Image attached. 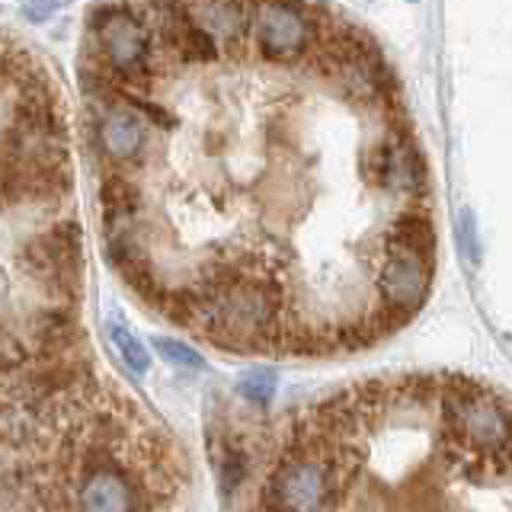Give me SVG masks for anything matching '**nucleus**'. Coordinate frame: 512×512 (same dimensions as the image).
<instances>
[{
  "label": "nucleus",
  "instance_id": "f257e3e1",
  "mask_svg": "<svg viewBox=\"0 0 512 512\" xmlns=\"http://www.w3.org/2000/svg\"><path fill=\"white\" fill-rule=\"evenodd\" d=\"M295 420L330 471L320 512H512V400L474 378L362 381Z\"/></svg>",
  "mask_w": 512,
  "mask_h": 512
},
{
  "label": "nucleus",
  "instance_id": "f03ea898",
  "mask_svg": "<svg viewBox=\"0 0 512 512\" xmlns=\"http://www.w3.org/2000/svg\"><path fill=\"white\" fill-rule=\"evenodd\" d=\"M189 464L80 349L4 368L0 512H183Z\"/></svg>",
  "mask_w": 512,
  "mask_h": 512
},
{
  "label": "nucleus",
  "instance_id": "7ed1b4c3",
  "mask_svg": "<svg viewBox=\"0 0 512 512\" xmlns=\"http://www.w3.org/2000/svg\"><path fill=\"white\" fill-rule=\"evenodd\" d=\"M432 282V256L381 237V253L372 272V298L384 327H400L410 314L420 311Z\"/></svg>",
  "mask_w": 512,
  "mask_h": 512
},
{
  "label": "nucleus",
  "instance_id": "20e7f679",
  "mask_svg": "<svg viewBox=\"0 0 512 512\" xmlns=\"http://www.w3.org/2000/svg\"><path fill=\"white\" fill-rule=\"evenodd\" d=\"M90 32L106 68L125 84H144L154 74V45L151 29L138 13L119 4L96 7L90 13Z\"/></svg>",
  "mask_w": 512,
  "mask_h": 512
},
{
  "label": "nucleus",
  "instance_id": "39448f33",
  "mask_svg": "<svg viewBox=\"0 0 512 512\" xmlns=\"http://www.w3.org/2000/svg\"><path fill=\"white\" fill-rule=\"evenodd\" d=\"M80 224L64 218L52 228L26 240L20 250V266L32 282H39L45 292H52L61 304L77 298L80 285Z\"/></svg>",
  "mask_w": 512,
  "mask_h": 512
},
{
  "label": "nucleus",
  "instance_id": "423d86ee",
  "mask_svg": "<svg viewBox=\"0 0 512 512\" xmlns=\"http://www.w3.org/2000/svg\"><path fill=\"white\" fill-rule=\"evenodd\" d=\"M250 36L260 58L298 61L320 39V26L288 0H256L250 7Z\"/></svg>",
  "mask_w": 512,
  "mask_h": 512
},
{
  "label": "nucleus",
  "instance_id": "0eeeda50",
  "mask_svg": "<svg viewBox=\"0 0 512 512\" xmlns=\"http://www.w3.org/2000/svg\"><path fill=\"white\" fill-rule=\"evenodd\" d=\"M362 180L375 189L391 192V196H407V199H420L426 196L429 176L420 151L413 148V141L397 135V138H384L372 144L362 154Z\"/></svg>",
  "mask_w": 512,
  "mask_h": 512
},
{
  "label": "nucleus",
  "instance_id": "6e6552de",
  "mask_svg": "<svg viewBox=\"0 0 512 512\" xmlns=\"http://www.w3.org/2000/svg\"><path fill=\"white\" fill-rule=\"evenodd\" d=\"M148 29L157 36L160 45H167L180 61H215L221 45L192 20L189 7L183 0H148Z\"/></svg>",
  "mask_w": 512,
  "mask_h": 512
},
{
  "label": "nucleus",
  "instance_id": "1a4fd4ad",
  "mask_svg": "<svg viewBox=\"0 0 512 512\" xmlns=\"http://www.w3.org/2000/svg\"><path fill=\"white\" fill-rule=\"evenodd\" d=\"M186 7L208 36H212L224 52L237 58L253 42L250 36V7L240 0H186Z\"/></svg>",
  "mask_w": 512,
  "mask_h": 512
},
{
  "label": "nucleus",
  "instance_id": "9d476101",
  "mask_svg": "<svg viewBox=\"0 0 512 512\" xmlns=\"http://www.w3.org/2000/svg\"><path fill=\"white\" fill-rule=\"evenodd\" d=\"M96 141L112 164H141L144 148H148V125L132 106H106L96 125Z\"/></svg>",
  "mask_w": 512,
  "mask_h": 512
},
{
  "label": "nucleus",
  "instance_id": "9b49d317",
  "mask_svg": "<svg viewBox=\"0 0 512 512\" xmlns=\"http://www.w3.org/2000/svg\"><path fill=\"white\" fill-rule=\"evenodd\" d=\"M7 205H42L58 202L71 192V176L64 167H16L4 164Z\"/></svg>",
  "mask_w": 512,
  "mask_h": 512
},
{
  "label": "nucleus",
  "instance_id": "f8f14e48",
  "mask_svg": "<svg viewBox=\"0 0 512 512\" xmlns=\"http://www.w3.org/2000/svg\"><path fill=\"white\" fill-rule=\"evenodd\" d=\"M212 461H215V468H218L221 493L234 496L237 487L250 477V448L240 442L237 436H228V432H224V439L212 442Z\"/></svg>",
  "mask_w": 512,
  "mask_h": 512
},
{
  "label": "nucleus",
  "instance_id": "ddd939ff",
  "mask_svg": "<svg viewBox=\"0 0 512 512\" xmlns=\"http://www.w3.org/2000/svg\"><path fill=\"white\" fill-rule=\"evenodd\" d=\"M109 340H112V346L119 349V356L125 359V365L132 368L135 375H144L148 372V365H151V356H148V349H144V343L138 340V336L128 330L122 320H116L112 317L109 320Z\"/></svg>",
  "mask_w": 512,
  "mask_h": 512
},
{
  "label": "nucleus",
  "instance_id": "4468645a",
  "mask_svg": "<svg viewBox=\"0 0 512 512\" xmlns=\"http://www.w3.org/2000/svg\"><path fill=\"white\" fill-rule=\"evenodd\" d=\"M276 388H279V378L266 372V368H260V372H247L237 381V394L244 400H253V404H263V407L276 397Z\"/></svg>",
  "mask_w": 512,
  "mask_h": 512
},
{
  "label": "nucleus",
  "instance_id": "2eb2a0df",
  "mask_svg": "<svg viewBox=\"0 0 512 512\" xmlns=\"http://www.w3.org/2000/svg\"><path fill=\"white\" fill-rule=\"evenodd\" d=\"M154 349L170 365H180V368H205V359L199 356L196 349H189L186 343H176V340H170V336H154Z\"/></svg>",
  "mask_w": 512,
  "mask_h": 512
},
{
  "label": "nucleus",
  "instance_id": "dca6fc26",
  "mask_svg": "<svg viewBox=\"0 0 512 512\" xmlns=\"http://www.w3.org/2000/svg\"><path fill=\"white\" fill-rule=\"evenodd\" d=\"M458 247H461L464 256H468V263H471V266L480 263L477 221H474V212H471V208H464V212H461V221H458Z\"/></svg>",
  "mask_w": 512,
  "mask_h": 512
},
{
  "label": "nucleus",
  "instance_id": "f3484780",
  "mask_svg": "<svg viewBox=\"0 0 512 512\" xmlns=\"http://www.w3.org/2000/svg\"><path fill=\"white\" fill-rule=\"evenodd\" d=\"M71 0H26L23 4V13H26V20L32 23H45L48 16H55L61 7H68Z\"/></svg>",
  "mask_w": 512,
  "mask_h": 512
},
{
  "label": "nucleus",
  "instance_id": "a211bd4d",
  "mask_svg": "<svg viewBox=\"0 0 512 512\" xmlns=\"http://www.w3.org/2000/svg\"><path fill=\"white\" fill-rule=\"evenodd\" d=\"M407 4H416V0H407Z\"/></svg>",
  "mask_w": 512,
  "mask_h": 512
}]
</instances>
